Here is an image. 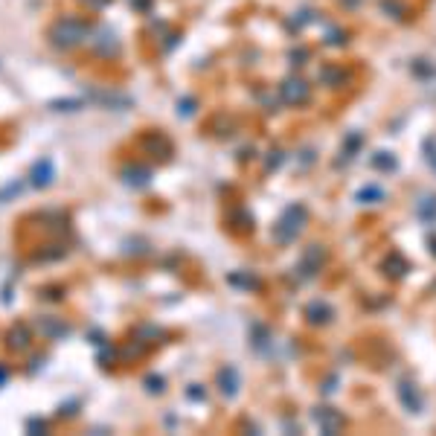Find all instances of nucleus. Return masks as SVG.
<instances>
[{
    "mask_svg": "<svg viewBox=\"0 0 436 436\" xmlns=\"http://www.w3.org/2000/svg\"><path fill=\"white\" fill-rule=\"evenodd\" d=\"M425 152H428V160H431V166L436 169V140H428V143H425Z\"/></svg>",
    "mask_w": 436,
    "mask_h": 436,
    "instance_id": "obj_1",
    "label": "nucleus"
}]
</instances>
